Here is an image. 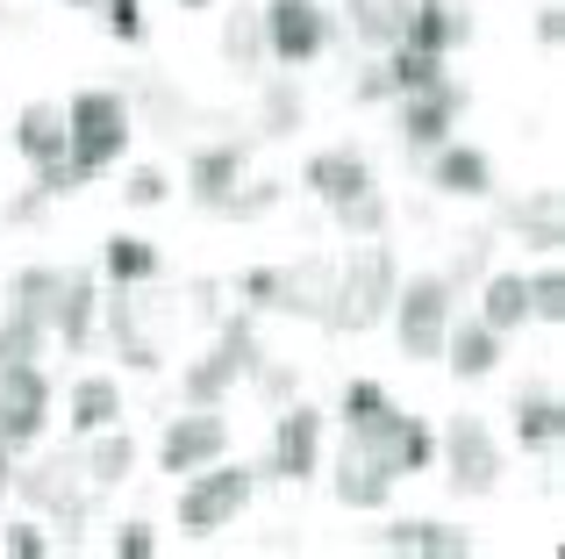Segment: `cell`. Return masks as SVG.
<instances>
[{"label":"cell","instance_id":"6da1fadb","mask_svg":"<svg viewBox=\"0 0 565 559\" xmlns=\"http://www.w3.org/2000/svg\"><path fill=\"white\" fill-rule=\"evenodd\" d=\"M401 287V266L380 238H359L337 259V294H330V330H373Z\"/></svg>","mask_w":565,"mask_h":559},{"label":"cell","instance_id":"7a4b0ae2","mask_svg":"<svg viewBox=\"0 0 565 559\" xmlns=\"http://www.w3.org/2000/svg\"><path fill=\"white\" fill-rule=\"evenodd\" d=\"M65 129H72V166H79L86 180H100L108 166H122L129 137H137V115H129L122 94H108V86H86V94L65 101Z\"/></svg>","mask_w":565,"mask_h":559},{"label":"cell","instance_id":"3957f363","mask_svg":"<svg viewBox=\"0 0 565 559\" xmlns=\"http://www.w3.org/2000/svg\"><path fill=\"white\" fill-rule=\"evenodd\" d=\"M250 488H258V474H250V466H230V460L193 466L186 488H180V531H186V538L230 531V524L250 509Z\"/></svg>","mask_w":565,"mask_h":559},{"label":"cell","instance_id":"277c9868","mask_svg":"<svg viewBox=\"0 0 565 559\" xmlns=\"http://www.w3.org/2000/svg\"><path fill=\"white\" fill-rule=\"evenodd\" d=\"M451 294L458 287L444 273H415V280H401V287H394L386 316H394V337H401L408 359H437V351H444V330H451V316H458Z\"/></svg>","mask_w":565,"mask_h":559},{"label":"cell","instance_id":"5b68a950","mask_svg":"<svg viewBox=\"0 0 565 559\" xmlns=\"http://www.w3.org/2000/svg\"><path fill=\"white\" fill-rule=\"evenodd\" d=\"M244 294L258 308H279V316H308L330 323V294H337V259H294V266H258L244 280Z\"/></svg>","mask_w":565,"mask_h":559},{"label":"cell","instance_id":"8992f818","mask_svg":"<svg viewBox=\"0 0 565 559\" xmlns=\"http://www.w3.org/2000/svg\"><path fill=\"white\" fill-rule=\"evenodd\" d=\"M250 366H258V337H250V323L244 316L222 323V337L186 366V388H180L186 409H222V402H230V388L250 373Z\"/></svg>","mask_w":565,"mask_h":559},{"label":"cell","instance_id":"52a82bcc","mask_svg":"<svg viewBox=\"0 0 565 559\" xmlns=\"http://www.w3.org/2000/svg\"><path fill=\"white\" fill-rule=\"evenodd\" d=\"M258 29H265V57L273 65H316L330 51V8L322 0H265L258 8Z\"/></svg>","mask_w":565,"mask_h":559},{"label":"cell","instance_id":"ba28073f","mask_svg":"<svg viewBox=\"0 0 565 559\" xmlns=\"http://www.w3.org/2000/svg\"><path fill=\"white\" fill-rule=\"evenodd\" d=\"M351 445H365L373 460L386 466L394 481H408V474H429L437 466V431H429L423 416H408V409H386V416H373V423H359L351 431Z\"/></svg>","mask_w":565,"mask_h":559},{"label":"cell","instance_id":"9c48e42d","mask_svg":"<svg viewBox=\"0 0 565 559\" xmlns=\"http://www.w3.org/2000/svg\"><path fill=\"white\" fill-rule=\"evenodd\" d=\"M43 431H51V373H43L36 359L29 366H0V445L22 460Z\"/></svg>","mask_w":565,"mask_h":559},{"label":"cell","instance_id":"30bf717a","mask_svg":"<svg viewBox=\"0 0 565 559\" xmlns=\"http://www.w3.org/2000/svg\"><path fill=\"white\" fill-rule=\"evenodd\" d=\"M437 460H444V474H451L458 495H494L501 488V445H494V431H487L480 416H451L444 423Z\"/></svg>","mask_w":565,"mask_h":559},{"label":"cell","instance_id":"8fae6325","mask_svg":"<svg viewBox=\"0 0 565 559\" xmlns=\"http://www.w3.org/2000/svg\"><path fill=\"white\" fill-rule=\"evenodd\" d=\"M458 115H466V86L451 72L437 86H423V94H401V144H408V158H429L437 144H451Z\"/></svg>","mask_w":565,"mask_h":559},{"label":"cell","instance_id":"7c38bea8","mask_svg":"<svg viewBox=\"0 0 565 559\" xmlns=\"http://www.w3.org/2000/svg\"><path fill=\"white\" fill-rule=\"evenodd\" d=\"M207 460H230V416L222 409H186V416L166 423V437H158V474H193V466Z\"/></svg>","mask_w":565,"mask_h":559},{"label":"cell","instance_id":"4fadbf2b","mask_svg":"<svg viewBox=\"0 0 565 559\" xmlns=\"http://www.w3.org/2000/svg\"><path fill=\"white\" fill-rule=\"evenodd\" d=\"M265 474L273 481H308L322 474V409L287 402L273 416V445H265Z\"/></svg>","mask_w":565,"mask_h":559},{"label":"cell","instance_id":"5bb4252c","mask_svg":"<svg viewBox=\"0 0 565 559\" xmlns=\"http://www.w3.org/2000/svg\"><path fill=\"white\" fill-rule=\"evenodd\" d=\"M373 158H365L359 151V144H322V151L316 158H308V194H316L322 201V209H351V201H359V194H373Z\"/></svg>","mask_w":565,"mask_h":559},{"label":"cell","instance_id":"9a60e30c","mask_svg":"<svg viewBox=\"0 0 565 559\" xmlns=\"http://www.w3.org/2000/svg\"><path fill=\"white\" fill-rule=\"evenodd\" d=\"M244 166H250V151L244 144H201L193 151V166H186V194L201 201V209H215V215H230V201L244 194Z\"/></svg>","mask_w":565,"mask_h":559},{"label":"cell","instance_id":"2e32d148","mask_svg":"<svg viewBox=\"0 0 565 559\" xmlns=\"http://www.w3.org/2000/svg\"><path fill=\"white\" fill-rule=\"evenodd\" d=\"M408 51H429V57H451L472 43V8L466 0H408V29H401Z\"/></svg>","mask_w":565,"mask_h":559},{"label":"cell","instance_id":"e0dca14e","mask_svg":"<svg viewBox=\"0 0 565 559\" xmlns=\"http://www.w3.org/2000/svg\"><path fill=\"white\" fill-rule=\"evenodd\" d=\"M429 187L437 194H451V201H487L494 194V158L480 151V144H437L429 151Z\"/></svg>","mask_w":565,"mask_h":559},{"label":"cell","instance_id":"ac0fdd59","mask_svg":"<svg viewBox=\"0 0 565 559\" xmlns=\"http://www.w3.org/2000/svg\"><path fill=\"white\" fill-rule=\"evenodd\" d=\"M14 488H22L36 509H57V524L79 538V452H57V460H43V466H29V474H14Z\"/></svg>","mask_w":565,"mask_h":559},{"label":"cell","instance_id":"d6986e66","mask_svg":"<svg viewBox=\"0 0 565 559\" xmlns=\"http://www.w3.org/2000/svg\"><path fill=\"white\" fill-rule=\"evenodd\" d=\"M14 151L29 158V166H65L72 158V129H65V101H29L22 115H14Z\"/></svg>","mask_w":565,"mask_h":559},{"label":"cell","instance_id":"ffe728a7","mask_svg":"<svg viewBox=\"0 0 565 559\" xmlns=\"http://www.w3.org/2000/svg\"><path fill=\"white\" fill-rule=\"evenodd\" d=\"M330 495L344 509H386V495H394V474L373 460L365 445H351L344 437V452H337V474H330Z\"/></svg>","mask_w":565,"mask_h":559},{"label":"cell","instance_id":"44dd1931","mask_svg":"<svg viewBox=\"0 0 565 559\" xmlns=\"http://www.w3.org/2000/svg\"><path fill=\"white\" fill-rule=\"evenodd\" d=\"M444 366H451V380H487L501 366V337L487 330L480 316H451V330H444Z\"/></svg>","mask_w":565,"mask_h":559},{"label":"cell","instance_id":"7402d4cb","mask_svg":"<svg viewBox=\"0 0 565 559\" xmlns=\"http://www.w3.org/2000/svg\"><path fill=\"white\" fill-rule=\"evenodd\" d=\"M386 552H415V559H466L472 552V531H458V524H437V517H401L380 531Z\"/></svg>","mask_w":565,"mask_h":559},{"label":"cell","instance_id":"603a6c76","mask_svg":"<svg viewBox=\"0 0 565 559\" xmlns=\"http://www.w3.org/2000/svg\"><path fill=\"white\" fill-rule=\"evenodd\" d=\"M94 316H100V287L86 273H65V287H57V308H51V337L72 351L94 345Z\"/></svg>","mask_w":565,"mask_h":559},{"label":"cell","instance_id":"cb8c5ba5","mask_svg":"<svg viewBox=\"0 0 565 559\" xmlns=\"http://www.w3.org/2000/svg\"><path fill=\"white\" fill-rule=\"evenodd\" d=\"M129 466H137V437L122 431V423H108V431H94V445L79 452V474H86V488H122L129 481Z\"/></svg>","mask_w":565,"mask_h":559},{"label":"cell","instance_id":"d4e9b609","mask_svg":"<svg viewBox=\"0 0 565 559\" xmlns=\"http://www.w3.org/2000/svg\"><path fill=\"white\" fill-rule=\"evenodd\" d=\"M108 423H122V388H115V373H79L72 380V437H94V431H108Z\"/></svg>","mask_w":565,"mask_h":559},{"label":"cell","instance_id":"484cf974","mask_svg":"<svg viewBox=\"0 0 565 559\" xmlns=\"http://www.w3.org/2000/svg\"><path fill=\"white\" fill-rule=\"evenodd\" d=\"M472 316H480L494 337L523 330V323H530V280H523V273H487V287H480V308H472Z\"/></svg>","mask_w":565,"mask_h":559},{"label":"cell","instance_id":"4316f807","mask_svg":"<svg viewBox=\"0 0 565 559\" xmlns=\"http://www.w3.org/2000/svg\"><path fill=\"white\" fill-rule=\"evenodd\" d=\"M558 437H565V402L552 388H537V394H523V402H515V445L523 452H558Z\"/></svg>","mask_w":565,"mask_h":559},{"label":"cell","instance_id":"83f0119b","mask_svg":"<svg viewBox=\"0 0 565 559\" xmlns=\"http://www.w3.org/2000/svg\"><path fill=\"white\" fill-rule=\"evenodd\" d=\"M100 273H108L115 287H143V280H158V244L137 238V230H115V238L100 244Z\"/></svg>","mask_w":565,"mask_h":559},{"label":"cell","instance_id":"f1b7e54d","mask_svg":"<svg viewBox=\"0 0 565 559\" xmlns=\"http://www.w3.org/2000/svg\"><path fill=\"white\" fill-rule=\"evenodd\" d=\"M344 22H351L359 43L386 51V43H401V29H408V0H344Z\"/></svg>","mask_w":565,"mask_h":559},{"label":"cell","instance_id":"f546056e","mask_svg":"<svg viewBox=\"0 0 565 559\" xmlns=\"http://www.w3.org/2000/svg\"><path fill=\"white\" fill-rule=\"evenodd\" d=\"M57 287H65V266H22V273H14V287H8V308H14V316H29V323H43V330H51Z\"/></svg>","mask_w":565,"mask_h":559},{"label":"cell","instance_id":"4dcf8cb0","mask_svg":"<svg viewBox=\"0 0 565 559\" xmlns=\"http://www.w3.org/2000/svg\"><path fill=\"white\" fill-rule=\"evenodd\" d=\"M515 230H523V244L530 252H544L552 259L558 244H565V223H558V187H537V194L515 209Z\"/></svg>","mask_w":565,"mask_h":559},{"label":"cell","instance_id":"1f68e13d","mask_svg":"<svg viewBox=\"0 0 565 559\" xmlns=\"http://www.w3.org/2000/svg\"><path fill=\"white\" fill-rule=\"evenodd\" d=\"M43 345H51V330L43 323H29V316H0V366H29V359H43Z\"/></svg>","mask_w":565,"mask_h":559},{"label":"cell","instance_id":"d6a6232c","mask_svg":"<svg viewBox=\"0 0 565 559\" xmlns=\"http://www.w3.org/2000/svg\"><path fill=\"white\" fill-rule=\"evenodd\" d=\"M301 115H308V101H301V86L279 72L273 86H265V137H294L301 129Z\"/></svg>","mask_w":565,"mask_h":559},{"label":"cell","instance_id":"836d02e7","mask_svg":"<svg viewBox=\"0 0 565 559\" xmlns=\"http://www.w3.org/2000/svg\"><path fill=\"white\" fill-rule=\"evenodd\" d=\"M523 280H530V316H537L544 330H558V323H565V273L544 259V266L523 273Z\"/></svg>","mask_w":565,"mask_h":559},{"label":"cell","instance_id":"e575fe53","mask_svg":"<svg viewBox=\"0 0 565 559\" xmlns=\"http://www.w3.org/2000/svg\"><path fill=\"white\" fill-rule=\"evenodd\" d=\"M222 57H230V65H244V72L265 57V29H258V14H244V8H236L230 22H222Z\"/></svg>","mask_w":565,"mask_h":559},{"label":"cell","instance_id":"d590c367","mask_svg":"<svg viewBox=\"0 0 565 559\" xmlns=\"http://www.w3.org/2000/svg\"><path fill=\"white\" fill-rule=\"evenodd\" d=\"M386 409H394V394H386L380 380H351V388H344V409H337V416H344V431H359V423L386 416Z\"/></svg>","mask_w":565,"mask_h":559},{"label":"cell","instance_id":"8d00e7d4","mask_svg":"<svg viewBox=\"0 0 565 559\" xmlns=\"http://www.w3.org/2000/svg\"><path fill=\"white\" fill-rule=\"evenodd\" d=\"M337 223H344L351 238H380V230H386V194H380V187H373V194H359L351 209H337Z\"/></svg>","mask_w":565,"mask_h":559},{"label":"cell","instance_id":"74e56055","mask_svg":"<svg viewBox=\"0 0 565 559\" xmlns=\"http://www.w3.org/2000/svg\"><path fill=\"white\" fill-rule=\"evenodd\" d=\"M166 194H172V180H166L158 166H137V172H129V187H122V201H129V209H158Z\"/></svg>","mask_w":565,"mask_h":559},{"label":"cell","instance_id":"f35d334b","mask_svg":"<svg viewBox=\"0 0 565 559\" xmlns=\"http://www.w3.org/2000/svg\"><path fill=\"white\" fill-rule=\"evenodd\" d=\"M0 552H8V559H43V552H51V538H43V524H8V531H0Z\"/></svg>","mask_w":565,"mask_h":559},{"label":"cell","instance_id":"ab89813d","mask_svg":"<svg viewBox=\"0 0 565 559\" xmlns=\"http://www.w3.org/2000/svg\"><path fill=\"white\" fill-rule=\"evenodd\" d=\"M108 8V36L115 43H143V0H100Z\"/></svg>","mask_w":565,"mask_h":559},{"label":"cell","instance_id":"60d3db41","mask_svg":"<svg viewBox=\"0 0 565 559\" xmlns=\"http://www.w3.org/2000/svg\"><path fill=\"white\" fill-rule=\"evenodd\" d=\"M108 552H115V559H151V552H158V531H151V524H115Z\"/></svg>","mask_w":565,"mask_h":559},{"label":"cell","instance_id":"b9f144b4","mask_svg":"<svg viewBox=\"0 0 565 559\" xmlns=\"http://www.w3.org/2000/svg\"><path fill=\"white\" fill-rule=\"evenodd\" d=\"M537 36H544V51H558V36H565V8H558V0L537 8Z\"/></svg>","mask_w":565,"mask_h":559},{"label":"cell","instance_id":"7bdbcfd3","mask_svg":"<svg viewBox=\"0 0 565 559\" xmlns=\"http://www.w3.org/2000/svg\"><path fill=\"white\" fill-rule=\"evenodd\" d=\"M72 8H100V0H72Z\"/></svg>","mask_w":565,"mask_h":559},{"label":"cell","instance_id":"ee69618b","mask_svg":"<svg viewBox=\"0 0 565 559\" xmlns=\"http://www.w3.org/2000/svg\"><path fill=\"white\" fill-rule=\"evenodd\" d=\"M180 8H207V0H180Z\"/></svg>","mask_w":565,"mask_h":559}]
</instances>
